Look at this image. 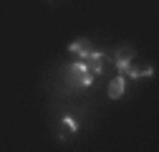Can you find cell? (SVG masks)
I'll use <instances>...</instances> for the list:
<instances>
[{"mask_svg": "<svg viewBox=\"0 0 159 152\" xmlns=\"http://www.w3.org/2000/svg\"><path fill=\"white\" fill-rule=\"evenodd\" d=\"M124 91H126V79H124V74H119L116 79L109 84V99H121Z\"/></svg>", "mask_w": 159, "mask_h": 152, "instance_id": "277c9868", "label": "cell"}, {"mask_svg": "<svg viewBox=\"0 0 159 152\" xmlns=\"http://www.w3.org/2000/svg\"><path fill=\"white\" fill-rule=\"evenodd\" d=\"M124 74L126 76H131V79H142V76H152L154 74V66H149V64H144V66H126L124 69Z\"/></svg>", "mask_w": 159, "mask_h": 152, "instance_id": "8992f818", "label": "cell"}, {"mask_svg": "<svg viewBox=\"0 0 159 152\" xmlns=\"http://www.w3.org/2000/svg\"><path fill=\"white\" fill-rule=\"evenodd\" d=\"M78 59H81L86 66H89V71L93 74V76H98V74H104V64L109 61V53L106 51H86L84 56H78Z\"/></svg>", "mask_w": 159, "mask_h": 152, "instance_id": "7a4b0ae2", "label": "cell"}, {"mask_svg": "<svg viewBox=\"0 0 159 152\" xmlns=\"http://www.w3.org/2000/svg\"><path fill=\"white\" fill-rule=\"evenodd\" d=\"M68 51L76 53V56H84L86 51H91V41H89V38H76V41H71Z\"/></svg>", "mask_w": 159, "mask_h": 152, "instance_id": "52a82bcc", "label": "cell"}, {"mask_svg": "<svg viewBox=\"0 0 159 152\" xmlns=\"http://www.w3.org/2000/svg\"><path fill=\"white\" fill-rule=\"evenodd\" d=\"M76 129H78V122L73 117H63L61 119V129H58V140H68Z\"/></svg>", "mask_w": 159, "mask_h": 152, "instance_id": "5b68a950", "label": "cell"}, {"mask_svg": "<svg viewBox=\"0 0 159 152\" xmlns=\"http://www.w3.org/2000/svg\"><path fill=\"white\" fill-rule=\"evenodd\" d=\"M111 59H114V66L119 69V74H124V69L136 59V48L131 43H121V46H116V51L111 53Z\"/></svg>", "mask_w": 159, "mask_h": 152, "instance_id": "3957f363", "label": "cell"}, {"mask_svg": "<svg viewBox=\"0 0 159 152\" xmlns=\"http://www.w3.org/2000/svg\"><path fill=\"white\" fill-rule=\"evenodd\" d=\"M93 79H96V76L89 71V66L81 59L66 69V84H68V89H86V86L93 84Z\"/></svg>", "mask_w": 159, "mask_h": 152, "instance_id": "6da1fadb", "label": "cell"}]
</instances>
